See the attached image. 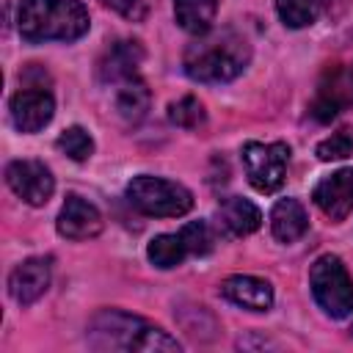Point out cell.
Listing matches in <instances>:
<instances>
[{
  "label": "cell",
  "mask_w": 353,
  "mask_h": 353,
  "mask_svg": "<svg viewBox=\"0 0 353 353\" xmlns=\"http://www.w3.org/2000/svg\"><path fill=\"white\" fill-rule=\"evenodd\" d=\"M251 58L248 41L234 30L204 33L182 55L185 74L199 83H229L234 80Z\"/></svg>",
  "instance_id": "1"
},
{
  "label": "cell",
  "mask_w": 353,
  "mask_h": 353,
  "mask_svg": "<svg viewBox=\"0 0 353 353\" xmlns=\"http://www.w3.org/2000/svg\"><path fill=\"white\" fill-rule=\"evenodd\" d=\"M88 345L97 350H143V353H157V350H179L182 345L168 336L160 325L127 314L119 309H105L88 323L85 334Z\"/></svg>",
  "instance_id": "2"
},
{
  "label": "cell",
  "mask_w": 353,
  "mask_h": 353,
  "mask_svg": "<svg viewBox=\"0 0 353 353\" xmlns=\"http://www.w3.org/2000/svg\"><path fill=\"white\" fill-rule=\"evenodd\" d=\"M88 11L80 0H22L17 28L30 44L77 41L88 33Z\"/></svg>",
  "instance_id": "3"
},
{
  "label": "cell",
  "mask_w": 353,
  "mask_h": 353,
  "mask_svg": "<svg viewBox=\"0 0 353 353\" xmlns=\"http://www.w3.org/2000/svg\"><path fill=\"white\" fill-rule=\"evenodd\" d=\"M127 201L143 215L176 218L193 207V193L179 182L141 174L132 176V182L127 185Z\"/></svg>",
  "instance_id": "4"
},
{
  "label": "cell",
  "mask_w": 353,
  "mask_h": 353,
  "mask_svg": "<svg viewBox=\"0 0 353 353\" xmlns=\"http://www.w3.org/2000/svg\"><path fill=\"white\" fill-rule=\"evenodd\" d=\"M309 287H312L317 306L328 317L342 320L353 314V279L347 276L339 256L334 254L317 256L309 270Z\"/></svg>",
  "instance_id": "5"
},
{
  "label": "cell",
  "mask_w": 353,
  "mask_h": 353,
  "mask_svg": "<svg viewBox=\"0 0 353 353\" xmlns=\"http://www.w3.org/2000/svg\"><path fill=\"white\" fill-rule=\"evenodd\" d=\"M287 160H290V146L281 141H276V143H259V141L243 143V165H245L248 182L259 193H273L281 188L284 174H287Z\"/></svg>",
  "instance_id": "6"
},
{
  "label": "cell",
  "mask_w": 353,
  "mask_h": 353,
  "mask_svg": "<svg viewBox=\"0 0 353 353\" xmlns=\"http://www.w3.org/2000/svg\"><path fill=\"white\" fill-rule=\"evenodd\" d=\"M6 182L30 207L47 204L52 190H55V179H52L50 168L41 160H14V163H8Z\"/></svg>",
  "instance_id": "7"
},
{
  "label": "cell",
  "mask_w": 353,
  "mask_h": 353,
  "mask_svg": "<svg viewBox=\"0 0 353 353\" xmlns=\"http://www.w3.org/2000/svg\"><path fill=\"white\" fill-rule=\"evenodd\" d=\"M353 105V69H342V66H331L317 88V97L309 108V113L317 121H331L336 119L339 110Z\"/></svg>",
  "instance_id": "8"
},
{
  "label": "cell",
  "mask_w": 353,
  "mask_h": 353,
  "mask_svg": "<svg viewBox=\"0 0 353 353\" xmlns=\"http://www.w3.org/2000/svg\"><path fill=\"white\" fill-rule=\"evenodd\" d=\"M55 99L47 88H22L11 97V121L19 132H39L52 121Z\"/></svg>",
  "instance_id": "9"
},
{
  "label": "cell",
  "mask_w": 353,
  "mask_h": 353,
  "mask_svg": "<svg viewBox=\"0 0 353 353\" xmlns=\"http://www.w3.org/2000/svg\"><path fill=\"white\" fill-rule=\"evenodd\" d=\"M312 199L323 210V215H328L331 221L347 218L353 212V168H339L323 176L314 185Z\"/></svg>",
  "instance_id": "10"
},
{
  "label": "cell",
  "mask_w": 353,
  "mask_h": 353,
  "mask_svg": "<svg viewBox=\"0 0 353 353\" xmlns=\"http://www.w3.org/2000/svg\"><path fill=\"white\" fill-rule=\"evenodd\" d=\"M55 226H58V234L66 240H88L102 232V212L83 196L72 193V196H66Z\"/></svg>",
  "instance_id": "11"
},
{
  "label": "cell",
  "mask_w": 353,
  "mask_h": 353,
  "mask_svg": "<svg viewBox=\"0 0 353 353\" xmlns=\"http://www.w3.org/2000/svg\"><path fill=\"white\" fill-rule=\"evenodd\" d=\"M50 276H52V268H50V259L44 256H30L25 262H19L8 279V292L11 298L19 303V306H30L36 303L47 287H50Z\"/></svg>",
  "instance_id": "12"
},
{
  "label": "cell",
  "mask_w": 353,
  "mask_h": 353,
  "mask_svg": "<svg viewBox=\"0 0 353 353\" xmlns=\"http://www.w3.org/2000/svg\"><path fill=\"white\" fill-rule=\"evenodd\" d=\"M221 295L232 301L234 306H243L248 312H268L273 306V287L265 279L256 276H229L221 284Z\"/></svg>",
  "instance_id": "13"
},
{
  "label": "cell",
  "mask_w": 353,
  "mask_h": 353,
  "mask_svg": "<svg viewBox=\"0 0 353 353\" xmlns=\"http://www.w3.org/2000/svg\"><path fill=\"white\" fill-rule=\"evenodd\" d=\"M141 61H143V47L138 41H116L99 61V77L105 83H124L135 77Z\"/></svg>",
  "instance_id": "14"
},
{
  "label": "cell",
  "mask_w": 353,
  "mask_h": 353,
  "mask_svg": "<svg viewBox=\"0 0 353 353\" xmlns=\"http://www.w3.org/2000/svg\"><path fill=\"white\" fill-rule=\"evenodd\" d=\"M218 223H221L229 234L243 237V234H251V232L259 229L262 212H259L256 204H251L248 199L226 196V199H221V204H218Z\"/></svg>",
  "instance_id": "15"
},
{
  "label": "cell",
  "mask_w": 353,
  "mask_h": 353,
  "mask_svg": "<svg viewBox=\"0 0 353 353\" xmlns=\"http://www.w3.org/2000/svg\"><path fill=\"white\" fill-rule=\"evenodd\" d=\"M309 229V215L298 199H281L270 210V232L281 243H295Z\"/></svg>",
  "instance_id": "16"
},
{
  "label": "cell",
  "mask_w": 353,
  "mask_h": 353,
  "mask_svg": "<svg viewBox=\"0 0 353 353\" xmlns=\"http://www.w3.org/2000/svg\"><path fill=\"white\" fill-rule=\"evenodd\" d=\"M218 11V0H174L176 25L193 36H204L212 30Z\"/></svg>",
  "instance_id": "17"
},
{
  "label": "cell",
  "mask_w": 353,
  "mask_h": 353,
  "mask_svg": "<svg viewBox=\"0 0 353 353\" xmlns=\"http://www.w3.org/2000/svg\"><path fill=\"white\" fill-rule=\"evenodd\" d=\"M152 105V94L146 88V83H141L138 77H130L124 83H119L116 91V113L127 121V124H138Z\"/></svg>",
  "instance_id": "18"
},
{
  "label": "cell",
  "mask_w": 353,
  "mask_h": 353,
  "mask_svg": "<svg viewBox=\"0 0 353 353\" xmlns=\"http://www.w3.org/2000/svg\"><path fill=\"white\" fill-rule=\"evenodd\" d=\"M185 254H188V248H185L179 232H176V234H157V237L149 243V248H146L149 262H152L154 268H163V270L176 268V265L185 259Z\"/></svg>",
  "instance_id": "19"
},
{
  "label": "cell",
  "mask_w": 353,
  "mask_h": 353,
  "mask_svg": "<svg viewBox=\"0 0 353 353\" xmlns=\"http://www.w3.org/2000/svg\"><path fill=\"white\" fill-rule=\"evenodd\" d=\"M320 0H276V11L287 28H309L320 17Z\"/></svg>",
  "instance_id": "20"
},
{
  "label": "cell",
  "mask_w": 353,
  "mask_h": 353,
  "mask_svg": "<svg viewBox=\"0 0 353 353\" xmlns=\"http://www.w3.org/2000/svg\"><path fill=\"white\" fill-rule=\"evenodd\" d=\"M55 146H58L66 157H72V160H77V163H83V160H88V157L94 154V141H91V135H88L83 127H69V130H63V132L58 135Z\"/></svg>",
  "instance_id": "21"
},
{
  "label": "cell",
  "mask_w": 353,
  "mask_h": 353,
  "mask_svg": "<svg viewBox=\"0 0 353 353\" xmlns=\"http://www.w3.org/2000/svg\"><path fill=\"white\" fill-rule=\"evenodd\" d=\"M168 119L176 127L196 130V127L204 124V105L196 97H182V99H176V102L168 105Z\"/></svg>",
  "instance_id": "22"
},
{
  "label": "cell",
  "mask_w": 353,
  "mask_h": 353,
  "mask_svg": "<svg viewBox=\"0 0 353 353\" xmlns=\"http://www.w3.org/2000/svg\"><path fill=\"white\" fill-rule=\"evenodd\" d=\"M179 237H182V243H185L188 254H196V256L210 254V251H212V245H215V234H212V229H210V223H207V221L185 223V226L179 229Z\"/></svg>",
  "instance_id": "23"
},
{
  "label": "cell",
  "mask_w": 353,
  "mask_h": 353,
  "mask_svg": "<svg viewBox=\"0 0 353 353\" xmlns=\"http://www.w3.org/2000/svg\"><path fill=\"white\" fill-rule=\"evenodd\" d=\"M353 152V138L347 135V130H339L334 135H328L325 141L317 143V157L320 160H345Z\"/></svg>",
  "instance_id": "24"
},
{
  "label": "cell",
  "mask_w": 353,
  "mask_h": 353,
  "mask_svg": "<svg viewBox=\"0 0 353 353\" xmlns=\"http://www.w3.org/2000/svg\"><path fill=\"white\" fill-rule=\"evenodd\" d=\"M110 11H116V14H121V17H127V19H132V22H138L141 17H143V11H146V6H143V0H102Z\"/></svg>",
  "instance_id": "25"
}]
</instances>
